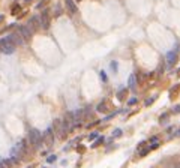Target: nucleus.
Listing matches in <instances>:
<instances>
[{"mask_svg": "<svg viewBox=\"0 0 180 168\" xmlns=\"http://www.w3.org/2000/svg\"><path fill=\"white\" fill-rule=\"evenodd\" d=\"M98 111H99V113H107V104L105 102H99V105H98V108H96Z\"/></svg>", "mask_w": 180, "mask_h": 168, "instance_id": "9d476101", "label": "nucleus"}, {"mask_svg": "<svg viewBox=\"0 0 180 168\" xmlns=\"http://www.w3.org/2000/svg\"><path fill=\"white\" fill-rule=\"evenodd\" d=\"M20 9H21V8H20V5H14V6H12V14H14V15H17V12H20Z\"/></svg>", "mask_w": 180, "mask_h": 168, "instance_id": "ddd939ff", "label": "nucleus"}, {"mask_svg": "<svg viewBox=\"0 0 180 168\" xmlns=\"http://www.w3.org/2000/svg\"><path fill=\"white\" fill-rule=\"evenodd\" d=\"M101 78H102V81H104V83H107V75H105V72H104V71H101Z\"/></svg>", "mask_w": 180, "mask_h": 168, "instance_id": "a211bd4d", "label": "nucleus"}, {"mask_svg": "<svg viewBox=\"0 0 180 168\" xmlns=\"http://www.w3.org/2000/svg\"><path fill=\"white\" fill-rule=\"evenodd\" d=\"M96 137H98V132H92V134H90V135H89V140H90V141H92V140H95Z\"/></svg>", "mask_w": 180, "mask_h": 168, "instance_id": "f3484780", "label": "nucleus"}, {"mask_svg": "<svg viewBox=\"0 0 180 168\" xmlns=\"http://www.w3.org/2000/svg\"><path fill=\"white\" fill-rule=\"evenodd\" d=\"M0 168H6V167H5V165H3L2 162H0Z\"/></svg>", "mask_w": 180, "mask_h": 168, "instance_id": "b1692460", "label": "nucleus"}, {"mask_svg": "<svg viewBox=\"0 0 180 168\" xmlns=\"http://www.w3.org/2000/svg\"><path fill=\"white\" fill-rule=\"evenodd\" d=\"M167 60H168V63H170V65H173V63L176 62V53H174V51L168 53V56H167Z\"/></svg>", "mask_w": 180, "mask_h": 168, "instance_id": "1a4fd4ad", "label": "nucleus"}, {"mask_svg": "<svg viewBox=\"0 0 180 168\" xmlns=\"http://www.w3.org/2000/svg\"><path fill=\"white\" fill-rule=\"evenodd\" d=\"M18 33L24 38V41H27V39L32 38V29L29 26H20V27H18Z\"/></svg>", "mask_w": 180, "mask_h": 168, "instance_id": "20e7f679", "label": "nucleus"}, {"mask_svg": "<svg viewBox=\"0 0 180 168\" xmlns=\"http://www.w3.org/2000/svg\"><path fill=\"white\" fill-rule=\"evenodd\" d=\"M41 17H38V15H35V17H32L30 20H29V27L35 32V30H38L39 27H41Z\"/></svg>", "mask_w": 180, "mask_h": 168, "instance_id": "7ed1b4c3", "label": "nucleus"}, {"mask_svg": "<svg viewBox=\"0 0 180 168\" xmlns=\"http://www.w3.org/2000/svg\"><path fill=\"white\" fill-rule=\"evenodd\" d=\"M27 141L35 147V149H39L41 147V144L44 143V138H42V134L39 132L38 129H35V128H32V129H29V135H27Z\"/></svg>", "mask_w": 180, "mask_h": 168, "instance_id": "f257e3e1", "label": "nucleus"}, {"mask_svg": "<svg viewBox=\"0 0 180 168\" xmlns=\"http://www.w3.org/2000/svg\"><path fill=\"white\" fill-rule=\"evenodd\" d=\"M111 68H113V72H117V63L116 62H111Z\"/></svg>", "mask_w": 180, "mask_h": 168, "instance_id": "6ab92c4d", "label": "nucleus"}, {"mask_svg": "<svg viewBox=\"0 0 180 168\" xmlns=\"http://www.w3.org/2000/svg\"><path fill=\"white\" fill-rule=\"evenodd\" d=\"M122 134H123V132H122V129H116L114 132H113V137H116V138H117V137H122Z\"/></svg>", "mask_w": 180, "mask_h": 168, "instance_id": "4468645a", "label": "nucleus"}, {"mask_svg": "<svg viewBox=\"0 0 180 168\" xmlns=\"http://www.w3.org/2000/svg\"><path fill=\"white\" fill-rule=\"evenodd\" d=\"M65 3H66V8H68V11L71 14H75L77 12V5H75L74 0H65Z\"/></svg>", "mask_w": 180, "mask_h": 168, "instance_id": "0eeeda50", "label": "nucleus"}, {"mask_svg": "<svg viewBox=\"0 0 180 168\" xmlns=\"http://www.w3.org/2000/svg\"><path fill=\"white\" fill-rule=\"evenodd\" d=\"M15 47L17 45L12 44V41L9 39V36H6V38H3V39H0V51L5 53V54H12L15 51Z\"/></svg>", "mask_w": 180, "mask_h": 168, "instance_id": "f03ea898", "label": "nucleus"}, {"mask_svg": "<svg viewBox=\"0 0 180 168\" xmlns=\"http://www.w3.org/2000/svg\"><path fill=\"white\" fill-rule=\"evenodd\" d=\"M150 150H152V149H150V147H147V149H144V150H141V153H140V155H141V156H146Z\"/></svg>", "mask_w": 180, "mask_h": 168, "instance_id": "dca6fc26", "label": "nucleus"}, {"mask_svg": "<svg viewBox=\"0 0 180 168\" xmlns=\"http://www.w3.org/2000/svg\"><path fill=\"white\" fill-rule=\"evenodd\" d=\"M9 39L12 41V44L14 45H21L23 42H24V38H23V36L20 35V33H12V35H9Z\"/></svg>", "mask_w": 180, "mask_h": 168, "instance_id": "423d86ee", "label": "nucleus"}, {"mask_svg": "<svg viewBox=\"0 0 180 168\" xmlns=\"http://www.w3.org/2000/svg\"><path fill=\"white\" fill-rule=\"evenodd\" d=\"M135 102H137V99H135V98H132V99H131V101H129V102H128V104H129V105H134V104H135Z\"/></svg>", "mask_w": 180, "mask_h": 168, "instance_id": "aec40b11", "label": "nucleus"}, {"mask_svg": "<svg viewBox=\"0 0 180 168\" xmlns=\"http://www.w3.org/2000/svg\"><path fill=\"white\" fill-rule=\"evenodd\" d=\"M129 87H131V89H134V87H135V77H134V75L131 77V81H129Z\"/></svg>", "mask_w": 180, "mask_h": 168, "instance_id": "2eb2a0df", "label": "nucleus"}, {"mask_svg": "<svg viewBox=\"0 0 180 168\" xmlns=\"http://www.w3.org/2000/svg\"><path fill=\"white\" fill-rule=\"evenodd\" d=\"M104 141H105V140H104V137H99V138H98V140H96V141H95V143L92 144V147L95 149V147H98V146H101V144H102Z\"/></svg>", "mask_w": 180, "mask_h": 168, "instance_id": "9b49d317", "label": "nucleus"}, {"mask_svg": "<svg viewBox=\"0 0 180 168\" xmlns=\"http://www.w3.org/2000/svg\"><path fill=\"white\" fill-rule=\"evenodd\" d=\"M78 2H81V0H78Z\"/></svg>", "mask_w": 180, "mask_h": 168, "instance_id": "393cba45", "label": "nucleus"}, {"mask_svg": "<svg viewBox=\"0 0 180 168\" xmlns=\"http://www.w3.org/2000/svg\"><path fill=\"white\" fill-rule=\"evenodd\" d=\"M152 102H153V99H149V101H146V105H150Z\"/></svg>", "mask_w": 180, "mask_h": 168, "instance_id": "4be33fe9", "label": "nucleus"}, {"mask_svg": "<svg viewBox=\"0 0 180 168\" xmlns=\"http://www.w3.org/2000/svg\"><path fill=\"white\" fill-rule=\"evenodd\" d=\"M3 20H5V17H3V15H0V23H2Z\"/></svg>", "mask_w": 180, "mask_h": 168, "instance_id": "5701e85b", "label": "nucleus"}, {"mask_svg": "<svg viewBox=\"0 0 180 168\" xmlns=\"http://www.w3.org/2000/svg\"><path fill=\"white\" fill-rule=\"evenodd\" d=\"M41 23H42V26H44L45 29L50 26V21H48V11H44L42 17H41Z\"/></svg>", "mask_w": 180, "mask_h": 168, "instance_id": "6e6552de", "label": "nucleus"}, {"mask_svg": "<svg viewBox=\"0 0 180 168\" xmlns=\"http://www.w3.org/2000/svg\"><path fill=\"white\" fill-rule=\"evenodd\" d=\"M56 161H57V156H56V155H51V156L47 158V162H48V164H53V162H56Z\"/></svg>", "mask_w": 180, "mask_h": 168, "instance_id": "f8f14e48", "label": "nucleus"}, {"mask_svg": "<svg viewBox=\"0 0 180 168\" xmlns=\"http://www.w3.org/2000/svg\"><path fill=\"white\" fill-rule=\"evenodd\" d=\"M174 113H180V105H177V107L174 108Z\"/></svg>", "mask_w": 180, "mask_h": 168, "instance_id": "412c9836", "label": "nucleus"}, {"mask_svg": "<svg viewBox=\"0 0 180 168\" xmlns=\"http://www.w3.org/2000/svg\"><path fill=\"white\" fill-rule=\"evenodd\" d=\"M42 138H44V141L47 144H53L54 143V134H53V129L51 128H48L45 132L42 134Z\"/></svg>", "mask_w": 180, "mask_h": 168, "instance_id": "39448f33", "label": "nucleus"}]
</instances>
